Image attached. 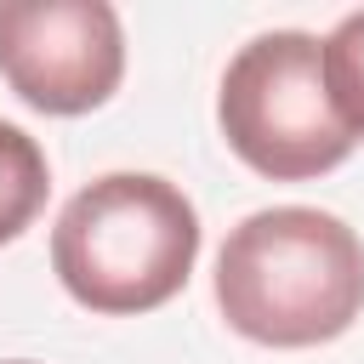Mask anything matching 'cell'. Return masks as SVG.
<instances>
[{
  "label": "cell",
  "mask_w": 364,
  "mask_h": 364,
  "mask_svg": "<svg viewBox=\"0 0 364 364\" xmlns=\"http://www.w3.org/2000/svg\"><path fill=\"white\" fill-rule=\"evenodd\" d=\"M199 262V210L148 171H108L80 188L51 228V273L108 318L165 307Z\"/></svg>",
  "instance_id": "cell-2"
},
{
  "label": "cell",
  "mask_w": 364,
  "mask_h": 364,
  "mask_svg": "<svg viewBox=\"0 0 364 364\" xmlns=\"http://www.w3.org/2000/svg\"><path fill=\"white\" fill-rule=\"evenodd\" d=\"M318 63H324V91L336 102V119L347 125V136H364V6L347 11L324 40H318Z\"/></svg>",
  "instance_id": "cell-6"
},
{
  "label": "cell",
  "mask_w": 364,
  "mask_h": 364,
  "mask_svg": "<svg viewBox=\"0 0 364 364\" xmlns=\"http://www.w3.org/2000/svg\"><path fill=\"white\" fill-rule=\"evenodd\" d=\"M216 125L267 182H307L353 154V136L324 91L318 40L301 28H273L233 51L216 91Z\"/></svg>",
  "instance_id": "cell-3"
},
{
  "label": "cell",
  "mask_w": 364,
  "mask_h": 364,
  "mask_svg": "<svg viewBox=\"0 0 364 364\" xmlns=\"http://www.w3.org/2000/svg\"><path fill=\"white\" fill-rule=\"evenodd\" d=\"M228 330L262 347H318L364 313V239L313 205L250 210L216 256Z\"/></svg>",
  "instance_id": "cell-1"
},
{
  "label": "cell",
  "mask_w": 364,
  "mask_h": 364,
  "mask_svg": "<svg viewBox=\"0 0 364 364\" xmlns=\"http://www.w3.org/2000/svg\"><path fill=\"white\" fill-rule=\"evenodd\" d=\"M0 364H28V358H0Z\"/></svg>",
  "instance_id": "cell-7"
},
{
  "label": "cell",
  "mask_w": 364,
  "mask_h": 364,
  "mask_svg": "<svg viewBox=\"0 0 364 364\" xmlns=\"http://www.w3.org/2000/svg\"><path fill=\"white\" fill-rule=\"evenodd\" d=\"M125 28L108 0H0V80L40 114H91L119 91Z\"/></svg>",
  "instance_id": "cell-4"
},
{
  "label": "cell",
  "mask_w": 364,
  "mask_h": 364,
  "mask_svg": "<svg viewBox=\"0 0 364 364\" xmlns=\"http://www.w3.org/2000/svg\"><path fill=\"white\" fill-rule=\"evenodd\" d=\"M46 193H51V171L40 142L23 125L0 119V245L34 228V216L46 210Z\"/></svg>",
  "instance_id": "cell-5"
}]
</instances>
